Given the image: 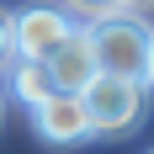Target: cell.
<instances>
[{"label":"cell","mask_w":154,"mask_h":154,"mask_svg":"<svg viewBox=\"0 0 154 154\" xmlns=\"http://www.w3.org/2000/svg\"><path fill=\"white\" fill-rule=\"evenodd\" d=\"M5 91H11L16 101H27V106L48 101V96H53L48 59H5Z\"/></svg>","instance_id":"obj_6"},{"label":"cell","mask_w":154,"mask_h":154,"mask_svg":"<svg viewBox=\"0 0 154 154\" xmlns=\"http://www.w3.org/2000/svg\"><path fill=\"white\" fill-rule=\"evenodd\" d=\"M11 59V16H0V64Z\"/></svg>","instance_id":"obj_8"},{"label":"cell","mask_w":154,"mask_h":154,"mask_svg":"<svg viewBox=\"0 0 154 154\" xmlns=\"http://www.w3.org/2000/svg\"><path fill=\"white\" fill-rule=\"evenodd\" d=\"M122 5H154V0H122Z\"/></svg>","instance_id":"obj_9"},{"label":"cell","mask_w":154,"mask_h":154,"mask_svg":"<svg viewBox=\"0 0 154 154\" xmlns=\"http://www.w3.org/2000/svg\"><path fill=\"white\" fill-rule=\"evenodd\" d=\"M32 128H37L43 143H59V149L96 138L91 112H85V96H75V91H53L48 101H37V106H32Z\"/></svg>","instance_id":"obj_4"},{"label":"cell","mask_w":154,"mask_h":154,"mask_svg":"<svg viewBox=\"0 0 154 154\" xmlns=\"http://www.w3.org/2000/svg\"><path fill=\"white\" fill-rule=\"evenodd\" d=\"M80 96H85V112H91L96 138H117L128 128H138L143 122V101H149L138 80H117V75H96Z\"/></svg>","instance_id":"obj_2"},{"label":"cell","mask_w":154,"mask_h":154,"mask_svg":"<svg viewBox=\"0 0 154 154\" xmlns=\"http://www.w3.org/2000/svg\"><path fill=\"white\" fill-rule=\"evenodd\" d=\"M85 37H91V53H96V69L101 75H117V80H138L149 85V64H154V32L143 16L122 11H106L85 21Z\"/></svg>","instance_id":"obj_1"},{"label":"cell","mask_w":154,"mask_h":154,"mask_svg":"<svg viewBox=\"0 0 154 154\" xmlns=\"http://www.w3.org/2000/svg\"><path fill=\"white\" fill-rule=\"evenodd\" d=\"M64 11H80L85 21H96V16H106V11H122V0H64Z\"/></svg>","instance_id":"obj_7"},{"label":"cell","mask_w":154,"mask_h":154,"mask_svg":"<svg viewBox=\"0 0 154 154\" xmlns=\"http://www.w3.org/2000/svg\"><path fill=\"white\" fill-rule=\"evenodd\" d=\"M48 75H53V91H85L101 69H96V53H91V37H85V27H75L69 37H64V48L48 59Z\"/></svg>","instance_id":"obj_5"},{"label":"cell","mask_w":154,"mask_h":154,"mask_svg":"<svg viewBox=\"0 0 154 154\" xmlns=\"http://www.w3.org/2000/svg\"><path fill=\"white\" fill-rule=\"evenodd\" d=\"M149 154H154V149H149Z\"/></svg>","instance_id":"obj_11"},{"label":"cell","mask_w":154,"mask_h":154,"mask_svg":"<svg viewBox=\"0 0 154 154\" xmlns=\"http://www.w3.org/2000/svg\"><path fill=\"white\" fill-rule=\"evenodd\" d=\"M149 85H154V64H149Z\"/></svg>","instance_id":"obj_10"},{"label":"cell","mask_w":154,"mask_h":154,"mask_svg":"<svg viewBox=\"0 0 154 154\" xmlns=\"http://www.w3.org/2000/svg\"><path fill=\"white\" fill-rule=\"evenodd\" d=\"M69 32L75 16L64 5H27L11 16V59H53Z\"/></svg>","instance_id":"obj_3"}]
</instances>
